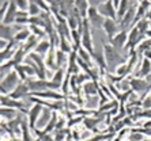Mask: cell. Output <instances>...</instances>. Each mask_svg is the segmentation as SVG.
<instances>
[{
    "label": "cell",
    "mask_w": 151,
    "mask_h": 141,
    "mask_svg": "<svg viewBox=\"0 0 151 141\" xmlns=\"http://www.w3.org/2000/svg\"><path fill=\"white\" fill-rule=\"evenodd\" d=\"M23 67H25V70H26V75H27V78L35 76V70H34V68H33L32 64H23Z\"/></svg>",
    "instance_id": "cell-45"
},
{
    "label": "cell",
    "mask_w": 151,
    "mask_h": 141,
    "mask_svg": "<svg viewBox=\"0 0 151 141\" xmlns=\"http://www.w3.org/2000/svg\"><path fill=\"white\" fill-rule=\"evenodd\" d=\"M29 25L30 26H37V27H45V21L42 19V16H30L29 19Z\"/></svg>",
    "instance_id": "cell-40"
},
{
    "label": "cell",
    "mask_w": 151,
    "mask_h": 141,
    "mask_svg": "<svg viewBox=\"0 0 151 141\" xmlns=\"http://www.w3.org/2000/svg\"><path fill=\"white\" fill-rule=\"evenodd\" d=\"M146 19H147V21H151V7H150V10H148L147 15H146Z\"/></svg>",
    "instance_id": "cell-50"
},
{
    "label": "cell",
    "mask_w": 151,
    "mask_h": 141,
    "mask_svg": "<svg viewBox=\"0 0 151 141\" xmlns=\"http://www.w3.org/2000/svg\"><path fill=\"white\" fill-rule=\"evenodd\" d=\"M26 54H27V53L23 50V48H22V46H19V48L17 49V52H15V56H14V58H12V60H14L17 64H22L23 61L26 60V57H27Z\"/></svg>",
    "instance_id": "cell-36"
},
{
    "label": "cell",
    "mask_w": 151,
    "mask_h": 141,
    "mask_svg": "<svg viewBox=\"0 0 151 141\" xmlns=\"http://www.w3.org/2000/svg\"><path fill=\"white\" fill-rule=\"evenodd\" d=\"M37 45H38V37L32 35V37H30V38H29L23 45H22V48H23V50H25L26 53H29L32 49H35V46Z\"/></svg>",
    "instance_id": "cell-29"
},
{
    "label": "cell",
    "mask_w": 151,
    "mask_h": 141,
    "mask_svg": "<svg viewBox=\"0 0 151 141\" xmlns=\"http://www.w3.org/2000/svg\"><path fill=\"white\" fill-rule=\"evenodd\" d=\"M65 76H67V70L65 69H59V70L55 72V75H53V78L50 79V80L55 81V83H57V84L63 85V81H64V79H65Z\"/></svg>",
    "instance_id": "cell-34"
},
{
    "label": "cell",
    "mask_w": 151,
    "mask_h": 141,
    "mask_svg": "<svg viewBox=\"0 0 151 141\" xmlns=\"http://www.w3.org/2000/svg\"><path fill=\"white\" fill-rule=\"evenodd\" d=\"M30 96H38L41 99H52L53 102H56V100H67V96L63 95V94H59V92H55V91H44V92H35V94H30Z\"/></svg>",
    "instance_id": "cell-14"
},
{
    "label": "cell",
    "mask_w": 151,
    "mask_h": 141,
    "mask_svg": "<svg viewBox=\"0 0 151 141\" xmlns=\"http://www.w3.org/2000/svg\"><path fill=\"white\" fill-rule=\"evenodd\" d=\"M135 27L139 30V33H140V34L146 35V34H147V31L150 30V21H147V19L144 18V19H142L140 22H137Z\"/></svg>",
    "instance_id": "cell-35"
},
{
    "label": "cell",
    "mask_w": 151,
    "mask_h": 141,
    "mask_svg": "<svg viewBox=\"0 0 151 141\" xmlns=\"http://www.w3.org/2000/svg\"><path fill=\"white\" fill-rule=\"evenodd\" d=\"M78 57L82 58L84 63H87L90 67H93V56L84 49V48H79V49H78Z\"/></svg>",
    "instance_id": "cell-30"
},
{
    "label": "cell",
    "mask_w": 151,
    "mask_h": 141,
    "mask_svg": "<svg viewBox=\"0 0 151 141\" xmlns=\"http://www.w3.org/2000/svg\"><path fill=\"white\" fill-rule=\"evenodd\" d=\"M8 7H10V1H7V0H4V1H1V3H0V8H1V10H0V14H1V18L6 15Z\"/></svg>",
    "instance_id": "cell-46"
},
{
    "label": "cell",
    "mask_w": 151,
    "mask_h": 141,
    "mask_svg": "<svg viewBox=\"0 0 151 141\" xmlns=\"http://www.w3.org/2000/svg\"><path fill=\"white\" fill-rule=\"evenodd\" d=\"M17 6H18V10H19V11L29 12V6H30V1H26V0H18Z\"/></svg>",
    "instance_id": "cell-43"
},
{
    "label": "cell",
    "mask_w": 151,
    "mask_h": 141,
    "mask_svg": "<svg viewBox=\"0 0 151 141\" xmlns=\"http://www.w3.org/2000/svg\"><path fill=\"white\" fill-rule=\"evenodd\" d=\"M52 115H53L52 110L48 109V107H44V111H42L41 117H40L38 122H37V129L42 127V130H44V129H45V126L49 123V121L52 120Z\"/></svg>",
    "instance_id": "cell-18"
},
{
    "label": "cell",
    "mask_w": 151,
    "mask_h": 141,
    "mask_svg": "<svg viewBox=\"0 0 151 141\" xmlns=\"http://www.w3.org/2000/svg\"><path fill=\"white\" fill-rule=\"evenodd\" d=\"M42 111H44V106L38 105V103H34V106L29 110L27 121H29V125H30V129H32V130H35V129H37V122H38Z\"/></svg>",
    "instance_id": "cell-7"
},
{
    "label": "cell",
    "mask_w": 151,
    "mask_h": 141,
    "mask_svg": "<svg viewBox=\"0 0 151 141\" xmlns=\"http://www.w3.org/2000/svg\"><path fill=\"white\" fill-rule=\"evenodd\" d=\"M82 91H83V94L86 96H95L98 95L99 92V83L98 81H87V83H84L83 85H82Z\"/></svg>",
    "instance_id": "cell-16"
},
{
    "label": "cell",
    "mask_w": 151,
    "mask_h": 141,
    "mask_svg": "<svg viewBox=\"0 0 151 141\" xmlns=\"http://www.w3.org/2000/svg\"><path fill=\"white\" fill-rule=\"evenodd\" d=\"M59 121V115H57V111H53V115H52V120L49 121V123L45 126V129L42 130V133L45 134H52V132L56 130V123Z\"/></svg>",
    "instance_id": "cell-25"
},
{
    "label": "cell",
    "mask_w": 151,
    "mask_h": 141,
    "mask_svg": "<svg viewBox=\"0 0 151 141\" xmlns=\"http://www.w3.org/2000/svg\"><path fill=\"white\" fill-rule=\"evenodd\" d=\"M29 19H30V16H25V18H17V22H15V25H19V26L29 25Z\"/></svg>",
    "instance_id": "cell-47"
},
{
    "label": "cell",
    "mask_w": 151,
    "mask_h": 141,
    "mask_svg": "<svg viewBox=\"0 0 151 141\" xmlns=\"http://www.w3.org/2000/svg\"><path fill=\"white\" fill-rule=\"evenodd\" d=\"M1 107H11V109H17L22 114H29V110L26 109L25 103L21 100H17V99H12L8 95L1 96Z\"/></svg>",
    "instance_id": "cell-6"
},
{
    "label": "cell",
    "mask_w": 151,
    "mask_h": 141,
    "mask_svg": "<svg viewBox=\"0 0 151 141\" xmlns=\"http://www.w3.org/2000/svg\"><path fill=\"white\" fill-rule=\"evenodd\" d=\"M137 7H139V3H137V1H131L129 10H128V12L124 15V18L121 19V21H120V23H119L120 27H121V30H125V31H128V28H129L131 26H134Z\"/></svg>",
    "instance_id": "cell-4"
},
{
    "label": "cell",
    "mask_w": 151,
    "mask_h": 141,
    "mask_svg": "<svg viewBox=\"0 0 151 141\" xmlns=\"http://www.w3.org/2000/svg\"><path fill=\"white\" fill-rule=\"evenodd\" d=\"M102 28L105 30L109 41H112V39L119 34V31H117V30H119V23H117L116 21H113V19H105Z\"/></svg>",
    "instance_id": "cell-12"
},
{
    "label": "cell",
    "mask_w": 151,
    "mask_h": 141,
    "mask_svg": "<svg viewBox=\"0 0 151 141\" xmlns=\"http://www.w3.org/2000/svg\"><path fill=\"white\" fill-rule=\"evenodd\" d=\"M29 28H30L32 34H33V35H35V37H38V38H44L45 35H48V34H46L45 30H42L41 27H37V26H30Z\"/></svg>",
    "instance_id": "cell-41"
},
{
    "label": "cell",
    "mask_w": 151,
    "mask_h": 141,
    "mask_svg": "<svg viewBox=\"0 0 151 141\" xmlns=\"http://www.w3.org/2000/svg\"><path fill=\"white\" fill-rule=\"evenodd\" d=\"M128 33H129V31H125V30H120L119 34H117L116 37L112 39V41H109L110 45H112L114 49L119 50V52H120L121 49L124 50V48H125L127 42H128Z\"/></svg>",
    "instance_id": "cell-11"
},
{
    "label": "cell",
    "mask_w": 151,
    "mask_h": 141,
    "mask_svg": "<svg viewBox=\"0 0 151 141\" xmlns=\"http://www.w3.org/2000/svg\"><path fill=\"white\" fill-rule=\"evenodd\" d=\"M91 80V78L88 76V75H86V73H79V75H76V81H78V85H83L84 83H87V81H90Z\"/></svg>",
    "instance_id": "cell-42"
},
{
    "label": "cell",
    "mask_w": 151,
    "mask_h": 141,
    "mask_svg": "<svg viewBox=\"0 0 151 141\" xmlns=\"http://www.w3.org/2000/svg\"><path fill=\"white\" fill-rule=\"evenodd\" d=\"M8 96H11L12 99H17V100H19L22 98H26V96H30V88H29L27 83L26 81L25 83H19V85Z\"/></svg>",
    "instance_id": "cell-13"
},
{
    "label": "cell",
    "mask_w": 151,
    "mask_h": 141,
    "mask_svg": "<svg viewBox=\"0 0 151 141\" xmlns=\"http://www.w3.org/2000/svg\"><path fill=\"white\" fill-rule=\"evenodd\" d=\"M146 141H151V140H146Z\"/></svg>",
    "instance_id": "cell-51"
},
{
    "label": "cell",
    "mask_w": 151,
    "mask_h": 141,
    "mask_svg": "<svg viewBox=\"0 0 151 141\" xmlns=\"http://www.w3.org/2000/svg\"><path fill=\"white\" fill-rule=\"evenodd\" d=\"M32 31H30V28H25V30H22V31H18L17 34H15V41H17V42H21L22 45H23V43L26 42V41H27L29 38H30V37H32Z\"/></svg>",
    "instance_id": "cell-26"
},
{
    "label": "cell",
    "mask_w": 151,
    "mask_h": 141,
    "mask_svg": "<svg viewBox=\"0 0 151 141\" xmlns=\"http://www.w3.org/2000/svg\"><path fill=\"white\" fill-rule=\"evenodd\" d=\"M19 83H21V79H19L17 72L12 70L6 78L1 79V94L3 95H10L11 92L19 85Z\"/></svg>",
    "instance_id": "cell-2"
},
{
    "label": "cell",
    "mask_w": 151,
    "mask_h": 141,
    "mask_svg": "<svg viewBox=\"0 0 151 141\" xmlns=\"http://www.w3.org/2000/svg\"><path fill=\"white\" fill-rule=\"evenodd\" d=\"M70 129L65 127V129H61V130H55L53 132V138L55 141H65L68 137V134H70Z\"/></svg>",
    "instance_id": "cell-33"
},
{
    "label": "cell",
    "mask_w": 151,
    "mask_h": 141,
    "mask_svg": "<svg viewBox=\"0 0 151 141\" xmlns=\"http://www.w3.org/2000/svg\"><path fill=\"white\" fill-rule=\"evenodd\" d=\"M98 11L105 19H113V21L117 19V11H116V8H114V4H113L112 0H109V1H101V4H99V7H98ZM117 23H119V22H117Z\"/></svg>",
    "instance_id": "cell-5"
},
{
    "label": "cell",
    "mask_w": 151,
    "mask_h": 141,
    "mask_svg": "<svg viewBox=\"0 0 151 141\" xmlns=\"http://www.w3.org/2000/svg\"><path fill=\"white\" fill-rule=\"evenodd\" d=\"M84 109L86 110H91V111H95L94 109H97L99 106V98L97 95L95 96H86L84 98Z\"/></svg>",
    "instance_id": "cell-21"
},
{
    "label": "cell",
    "mask_w": 151,
    "mask_h": 141,
    "mask_svg": "<svg viewBox=\"0 0 151 141\" xmlns=\"http://www.w3.org/2000/svg\"><path fill=\"white\" fill-rule=\"evenodd\" d=\"M143 57H144V58H147V60H150V61H151V50H147V52H146V53L143 54Z\"/></svg>",
    "instance_id": "cell-48"
},
{
    "label": "cell",
    "mask_w": 151,
    "mask_h": 141,
    "mask_svg": "<svg viewBox=\"0 0 151 141\" xmlns=\"http://www.w3.org/2000/svg\"><path fill=\"white\" fill-rule=\"evenodd\" d=\"M15 52L17 50H10V49H6L1 52V54H0V58H1V63H7V61H11L12 58H14L15 56Z\"/></svg>",
    "instance_id": "cell-39"
},
{
    "label": "cell",
    "mask_w": 151,
    "mask_h": 141,
    "mask_svg": "<svg viewBox=\"0 0 151 141\" xmlns=\"http://www.w3.org/2000/svg\"><path fill=\"white\" fill-rule=\"evenodd\" d=\"M45 65L46 68L49 70H52V72H56V70H59V67H57L56 64V50H55V48H50L49 53L46 54V58H45Z\"/></svg>",
    "instance_id": "cell-17"
},
{
    "label": "cell",
    "mask_w": 151,
    "mask_h": 141,
    "mask_svg": "<svg viewBox=\"0 0 151 141\" xmlns=\"http://www.w3.org/2000/svg\"><path fill=\"white\" fill-rule=\"evenodd\" d=\"M82 48L87 50L90 54H94V43L91 38V31H90V22L87 19H83V30H82Z\"/></svg>",
    "instance_id": "cell-3"
},
{
    "label": "cell",
    "mask_w": 151,
    "mask_h": 141,
    "mask_svg": "<svg viewBox=\"0 0 151 141\" xmlns=\"http://www.w3.org/2000/svg\"><path fill=\"white\" fill-rule=\"evenodd\" d=\"M22 140L33 141L32 134H30V125H29V121H26V120L22 122Z\"/></svg>",
    "instance_id": "cell-31"
},
{
    "label": "cell",
    "mask_w": 151,
    "mask_h": 141,
    "mask_svg": "<svg viewBox=\"0 0 151 141\" xmlns=\"http://www.w3.org/2000/svg\"><path fill=\"white\" fill-rule=\"evenodd\" d=\"M104 53H105V58H106V64H108V73L114 75L116 73L117 68H120L121 65L127 64L128 58L120 54V52L117 49H114L110 43H104Z\"/></svg>",
    "instance_id": "cell-1"
},
{
    "label": "cell",
    "mask_w": 151,
    "mask_h": 141,
    "mask_svg": "<svg viewBox=\"0 0 151 141\" xmlns=\"http://www.w3.org/2000/svg\"><path fill=\"white\" fill-rule=\"evenodd\" d=\"M88 8H90V4H88V1H86V0H76V1H75V10H76L78 14L82 16V19H87Z\"/></svg>",
    "instance_id": "cell-19"
},
{
    "label": "cell",
    "mask_w": 151,
    "mask_h": 141,
    "mask_svg": "<svg viewBox=\"0 0 151 141\" xmlns=\"http://www.w3.org/2000/svg\"><path fill=\"white\" fill-rule=\"evenodd\" d=\"M50 48H52V45H50L49 41H41V42H38V45L35 46L34 53H37V54H40V56L42 57L49 53Z\"/></svg>",
    "instance_id": "cell-23"
},
{
    "label": "cell",
    "mask_w": 151,
    "mask_h": 141,
    "mask_svg": "<svg viewBox=\"0 0 151 141\" xmlns=\"http://www.w3.org/2000/svg\"><path fill=\"white\" fill-rule=\"evenodd\" d=\"M68 61H70V54L61 52V50H56V64L59 69H64L65 67H68Z\"/></svg>",
    "instance_id": "cell-20"
},
{
    "label": "cell",
    "mask_w": 151,
    "mask_h": 141,
    "mask_svg": "<svg viewBox=\"0 0 151 141\" xmlns=\"http://www.w3.org/2000/svg\"><path fill=\"white\" fill-rule=\"evenodd\" d=\"M0 37H1V39H4V41H8V42L14 41L15 35L12 34V26L1 25V28H0Z\"/></svg>",
    "instance_id": "cell-22"
},
{
    "label": "cell",
    "mask_w": 151,
    "mask_h": 141,
    "mask_svg": "<svg viewBox=\"0 0 151 141\" xmlns=\"http://www.w3.org/2000/svg\"><path fill=\"white\" fill-rule=\"evenodd\" d=\"M87 21L90 22V26H94V27L99 28V27L104 26L105 18L99 14L98 7H93V6H90V8H88V14H87Z\"/></svg>",
    "instance_id": "cell-8"
},
{
    "label": "cell",
    "mask_w": 151,
    "mask_h": 141,
    "mask_svg": "<svg viewBox=\"0 0 151 141\" xmlns=\"http://www.w3.org/2000/svg\"><path fill=\"white\" fill-rule=\"evenodd\" d=\"M18 117V110L11 107H1V118L3 121H12Z\"/></svg>",
    "instance_id": "cell-24"
},
{
    "label": "cell",
    "mask_w": 151,
    "mask_h": 141,
    "mask_svg": "<svg viewBox=\"0 0 151 141\" xmlns=\"http://www.w3.org/2000/svg\"><path fill=\"white\" fill-rule=\"evenodd\" d=\"M142 109L143 110H151V94H148V95L142 100Z\"/></svg>",
    "instance_id": "cell-44"
},
{
    "label": "cell",
    "mask_w": 151,
    "mask_h": 141,
    "mask_svg": "<svg viewBox=\"0 0 151 141\" xmlns=\"http://www.w3.org/2000/svg\"><path fill=\"white\" fill-rule=\"evenodd\" d=\"M120 103L117 102L116 99H112L110 102H108L106 105L101 106V107H98V111H101V113H109V111H112L113 109H116V107H119Z\"/></svg>",
    "instance_id": "cell-32"
},
{
    "label": "cell",
    "mask_w": 151,
    "mask_h": 141,
    "mask_svg": "<svg viewBox=\"0 0 151 141\" xmlns=\"http://www.w3.org/2000/svg\"><path fill=\"white\" fill-rule=\"evenodd\" d=\"M150 7H151V3H150V1H147V0H144V1H140V3H139V7H137V10H136L135 22H134V27L136 26L137 22H140L142 19H144V18H146V15H147Z\"/></svg>",
    "instance_id": "cell-15"
},
{
    "label": "cell",
    "mask_w": 151,
    "mask_h": 141,
    "mask_svg": "<svg viewBox=\"0 0 151 141\" xmlns=\"http://www.w3.org/2000/svg\"><path fill=\"white\" fill-rule=\"evenodd\" d=\"M18 6H17V1H10V7H8L7 12L1 18V25H6V26H11L12 23L17 22V16H18Z\"/></svg>",
    "instance_id": "cell-9"
},
{
    "label": "cell",
    "mask_w": 151,
    "mask_h": 141,
    "mask_svg": "<svg viewBox=\"0 0 151 141\" xmlns=\"http://www.w3.org/2000/svg\"><path fill=\"white\" fill-rule=\"evenodd\" d=\"M59 48L61 52L67 53V54H70L72 50H74V45L68 41L67 38H64V37H60V43H59Z\"/></svg>",
    "instance_id": "cell-28"
},
{
    "label": "cell",
    "mask_w": 151,
    "mask_h": 141,
    "mask_svg": "<svg viewBox=\"0 0 151 141\" xmlns=\"http://www.w3.org/2000/svg\"><path fill=\"white\" fill-rule=\"evenodd\" d=\"M143 127H147V129H151V120L146 121V122L143 123Z\"/></svg>",
    "instance_id": "cell-49"
},
{
    "label": "cell",
    "mask_w": 151,
    "mask_h": 141,
    "mask_svg": "<svg viewBox=\"0 0 151 141\" xmlns=\"http://www.w3.org/2000/svg\"><path fill=\"white\" fill-rule=\"evenodd\" d=\"M129 6H131V1H120L119 10H117V22H119V23H120V21L124 18V15L128 12Z\"/></svg>",
    "instance_id": "cell-27"
},
{
    "label": "cell",
    "mask_w": 151,
    "mask_h": 141,
    "mask_svg": "<svg viewBox=\"0 0 151 141\" xmlns=\"http://www.w3.org/2000/svg\"><path fill=\"white\" fill-rule=\"evenodd\" d=\"M27 85L30 88V94H35V92H44V91H48L49 90V80H32L29 79L27 81Z\"/></svg>",
    "instance_id": "cell-10"
},
{
    "label": "cell",
    "mask_w": 151,
    "mask_h": 141,
    "mask_svg": "<svg viewBox=\"0 0 151 141\" xmlns=\"http://www.w3.org/2000/svg\"><path fill=\"white\" fill-rule=\"evenodd\" d=\"M14 70L18 73V76H19V79H21L22 83H25V81L29 80L27 75H26V70H25V67H23V64H18V65H15Z\"/></svg>",
    "instance_id": "cell-37"
},
{
    "label": "cell",
    "mask_w": 151,
    "mask_h": 141,
    "mask_svg": "<svg viewBox=\"0 0 151 141\" xmlns=\"http://www.w3.org/2000/svg\"><path fill=\"white\" fill-rule=\"evenodd\" d=\"M42 14L41 8L37 4V1H30V6H29V15L30 16H40Z\"/></svg>",
    "instance_id": "cell-38"
}]
</instances>
